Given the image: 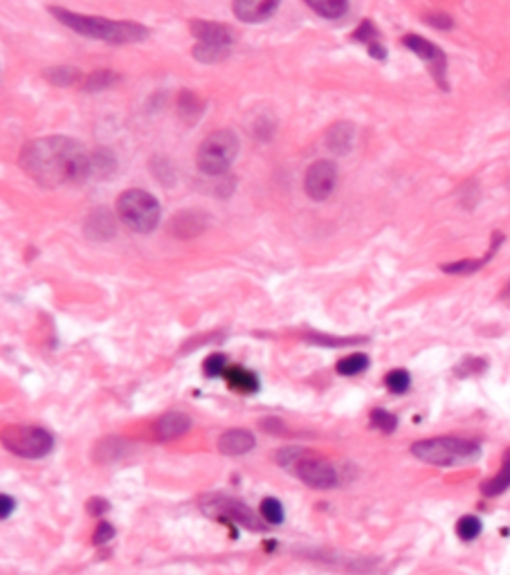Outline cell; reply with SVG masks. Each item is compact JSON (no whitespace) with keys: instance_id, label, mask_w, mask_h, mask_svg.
<instances>
[{"instance_id":"6da1fadb","label":"cell","mask_w":510,"mask_h":575,"mask_svg":"<svg viewBox=\"0 0 510 575\" xmlns=\"http://www.w3.org/2000/svg\"><path fill=\"white\" fill-rule=\"evenodd\" d=\"M19 162L29 178L48 189L79 184L93 175V153H88L81 142L66 136L29 142L20 151Z\"/></svg>"},{"instance_id":"7a4b0ae2","label":"cell","mask_w":510,"mask_h":575,"mask_svg":"<svg viewBox=\"0 0 510 575\" xmlns=\"http://www.w3.org/2000/svg\"><path fill=\"white\" fill-rule=\"evenodd\" d=\"M52 16L57 20L70 27L77 35L88 36L95 41H106L112 45H127V43H140L149 36V29L133 20H111L102 19V16H83L74 14V12L64 10V7H50Z\"/></svg>"},{"instance_id":"3957f363","label":"cell","mask_w":510,"mask_h":575,"mask_svg":"<svg viewBox=\"0 0 510 575\" xmlns=\"http://www.w3.org/2000/svg\"><path fill=\"white\" fill-rule=\"evenodd\" d=\"M412 455L423 463L450 468V465L475 461L482 455V447L475 440L459 439V436H437V439L416 440L412 445Z\"/></svg>"},{"instance_id":"277c9868","label":"cell","mask_w":510,"mask_h":575,"mask_svg":"<svg viewBox=\"0 0 510 575\" xmlns=\"http://www.w3.org/2000/svg\"><path fill=\"white\" fill-rule=\"evenodd\" d=\"M117 216L133 232L149 234L160 222V203L144 189H127L117 198Z\"/></svg>"},{"instance_id":"5b68a950","label":"cell","mask_w":510,"mask_h":575,"mask_svg":"<svg viewBox=\"0 0 510 575\" xmlns=\"http://www.w3.org/2000/svg\"><path fill=\"white\" fill-rule=\"evenodd\" d=\"M238 153V137L232 131H214L205 137L196 153V165L203 174L220 175L232 167Z\"/></svg>"},{"instance_id":"8992f818","label":"cell","mask_w":510,"mask_h":575,"mask_svg":"<svg viewBox=\"0 0 510 575\" xmlns=\"http://www.w3.org/2000/svg\"><path fill=\"white\" fill-rule=\"evenodd\" d=\"M3 445L20 459H43L52 452L54 439L43 427L12 425L3 430Z\"/></svg>"},{"instance_id":"52a82bcc","label":"cell","mask_w":510,"mask_h":575,"mask_svg":"<svg viewBox=\"0 0 510 575\" xmlns=\"http://www.w3.org/2000/svg\"><path fill=\"white\" fill-rule=\"evenodd\" d=\"M403 45L407 50H412L416 57L423 58L425 63H428L429 73H432V77L437 79L438 86L443 88V90H447V77H445V70H447V58H445V52H443L438 45H434L432 41L423 39V36L418 35H407L403 39Z\"/></svg>"},{"instance_id":"ba28073f","label":"cell","mask_w":510,"mask_h":575,"mask_svg":"<svg viewBox=\"0 0 510 575\" xmlns=\"http://www.w3.org/2000/svg\"><path fill=\"white\" fill-rule=\"evenodd\" d=\"M299 481L313 490H328L337 486V472L331 463L315 459V456H299L297 463L292 465Z\"/></svg>"},{"instance_id":"9c48e42d","label":"cell","mask_w":510,"mask_h":575,"mask_svg":"<svg viewBox=\"0 0 510 575\" xmlns=\"http://www.w3.org/2000/svg\"><path fill=\"white\" fill-rule=\"evenodd\" d=\"M337 184V167L331 159H317L308 167L306 178H304V189L313 200L321 203L336 191Z\"/></svg>"},{"instance_id":"30bf717a","label":"cell","mask_w":510,"mask_h":575,"mask_svg":"<svg viewBox=\"0 0 510 575\" xmlns=\"http://www.w3.org/2000/svg\"><path fill=\"white\" fill-rule=\"evenodd\" d=\"M282 0H234L232 12L241 23H263L277 12Z\"/></svg>"},{"instance_id":"8fae6325","label":"cell","mask_w":510,"mask_h":575,"mask_svg":"<svg viewBox=\"0 0 510 575\" xmlns=\"http://www.w3.org/2000/svg\"><path fill=\"white\" fill-rule=\"evenodd\" d=\"M191 35L198 39V43L207 45H225L232 48L234 32L223 23H214V20H191L189 23Z\"/></svg>"},{"instance_id":"7c38bea8","label":"cell","mask_w":510,"mask_h":575,"mask_svg":"<svg viewBox=\"0 0 510 575\" xmlns=\"http://www.w3.org/2000/svg\"><path fill=\"white\" fill-rule=\"evenodd\" d=\"M254 445H257V439H254L252 431L241 430V427L223 431L219 439V450H220V455H225V456L248 455V452L254 450Z\"/></svg>"},{"instance_id":"4fadbf2b","label":"cell","mask_w":510,"mask_h":575,"mask_svg":"<svg viewBox=\"0 0 510 575\" xmlns=\"http://www.w3.org/2000/svg\"><path fill=\"white\" fill-rule=\"evenodd\" d=\"M115 218H112V214L106 207L95 209L86 218V225H83L86 237L93 238V241H108V238L115 237Z\"/></svg>"},{"instance_id":"5bb4252c","label":"cell","mask_w":510,"mask_h":575,"mask_svg":"<svg viewBox=\"0 0 510 575\" xmlns=\"http://www.w3.org/2000/svg\"><path fill=\"white\" fill-rule=\"evenodd\" d=\"M191 427V418L182 411H166L158 418L156 425V434L160 440H174L180 439L182 434H187Z\"/></svg>"},{"instance_id":"9a60e30c","label":"cell","mask_w":510,"mask_h":575,"mask_svg":"<svg viewBox=\"0 0 510 575\" xmlns=\"http://www.w3.org/2000/svg\"><path fill=\"white\" fill-rule=\"evenodd\" d=\"M207 229V216L203 212H180L174 218V228L171 232L178 238H194Z\"/></svg>"},{"instance_id":"2e32d148","label":"cell","mask_w":510,"mask_h":575,"mask_svg":"<svg viewBox=\"0 0 510 575\" xmlns=\"http://www.w3.org/2000/svg\"><path fill=\"white\" fill-rule=\"evenodd\" d=\"M355 140V126L351 121H337L326 133V146L337 155L349 153Z\"/></svg>"},{"instance_id":"e0dca14e","label":"cell","mask_w":510,"mask_h":575,"mask_svg":"<svg viewBox=\"0 0 510 575\" xmlns=\"http://www.w3.org/2000/svg\"><path fill=\"white\" fill-rule=\"evenodd\" d=\"M501 241H504V237H501V234H495V237H492L491 250L486 252V257H482V259H463V261L445 263V266H441V270L447 272V275H472V272H476L479 268H483L488 261H491L492 257H495V252L499 250Z\"/></svg>"},{"instance_id":"ac0fdd59","label":"cell","mask_w":510,"mask_h":575,"mask_svg":"<svg viewBox=\"0 0 510 575\" xmlns=\"http://www.w3.org/2000/svg\"><path fill=\"white\" fill-rule=\"evenodd\" d=\"M175 106H178L180 120L185 121V124H189V126H194L196 121L200 120V115H203V111H205L203 99H200L198 95H196V92H189V90L180 92Z\"/></svg>"},{"instance_id":"d6986e66","label":"cell","mask_w":510,"mask_h":575,"mask_svg":"<svg viewBox=\"0 0 510 575\" xmlns=\"http://www.w3.org/2000/svg\"><path fill=\"white\" fill-rule=\"evenodd\" d=\"M225 380H228V385L232 389H236V392L241 393H257L259 392V377L254 376L252 371H248V369L243 367H228L225 369Z\"/></svg>"},{"instance_id":"ffe728a7","label":"cell","mask_w":510,"mask_h":575,"mask_svg":"<svg viewBox=\"0 0 510 575\" xmlns=\"http://www.w3.org/2000/svg\"><path fill=\"white\" fill-rule=\"evenodd\" d=\"M508 488H510V450L504 455L499 472H497L492 478H488V481H483L482 493L486 494V497H499V494H504Z\"/></svg>"},{"instance_id":"44dd1931","label":"cell","mask_w":510,"mask_h":575,"mask_svg":"<svg viewBox=\"0 0 510 575\" xmlns=\"http://www.w3.org/2000/svg\"><path fill=\"white\" fill-rule=\"evenodd\" d=\"M304 3L324 19H342L349 10V0H304Z\"/></svg>"},{"instance_id":"7402d4cb","label":"cell","mask_w":510,"mask_h":575,"mask_svg":"<svg viewBox=\"0 0 510 575\" xmlns=\"http://www.w3.org/2000/svg\"><path fill=\"white\" fill-rule=\"evenodd\" d=\"M120 74L112 73V70H95L93 74H88L83 79V90L86 92H99V90H108V88L115 86L120 82Z\"/></svg>"},{"instance_id":"603a6c76","label":"cell","mask_w":510,"mask_h":575,"mask_svg":"<svg viewBox=\"0 0 510 575\" xmlns=\"http://www.w3.org/2000/svg\"><path fill=\"white\" fill-rule=\"evenodd\" d=\"M43 77L48 79L52 86H74L81 79V73L73 66H54L43 73Z\"/></svg>"},{"instance_id":"cb8c5ba5","label":"cell","mask_w":510,"mask_h":575,"mask_svg":"<svg viewBox=\"0 0 510 575\" xmlns=\"http://www.w3.org/2000/svg\"><path fill=\"white\" fill-rule=\"evenodd\" d=\"M223 510L229 519H238V524H243V526H248V528H259L257 517L252 515V510L245 506H241L238 501L228 499V501H223Z\"/></svg>"},{"instance_id":"d4e9b609","label":"cell","mask_w":510,"mask_h":575,"mask_svg":"<svg viewBox=\"0 0 510 575\" xmlns=\"http://www.w3.org/2000/svg\"><path fill=\"white\" fill-rule=\"evenodd\" d=\"M229 50L225 45H207V43H198L194 48V58L200 63H219L223 58L229 57Z\"/></svg>"},{"instance_id":"484cf974","label":"cell","mask_w":510,"mask_h":575,"mask_svg":"<svg viewBox=\"0 0 510 575\" xmlns=\"http://www.w3.org/2000/svg\"><path fill=\"white\" fill-rule=\"evenodd\" d=\"M369 369V358L365 354H351L337 362V373L340 376H358V373Z\"/></svg>"},{"instance_id":"4316f807","label":"cell","mask_w":510,"mask_h":575,"mask_svg":"<svg viewBox=\"0 0 510 575\" xmlns=\"http://www.w3.org/2000/svg\"><path fill=\"white\" fill-rule=\"evenodd\" d=\"M482 531H483L482 519L475 517V515H466V517H461L457 522V535L461 537L463 541L476 540V537L482 535Z\"/></svg>"},{"instance_id":"83f0119b","label":"cell","mask_w":510,"mask_h":575,"mask_svg":"<svg viewBox=\"0 0 510 575\" xmlns=\"http://www.w3.org/2000/svg\"><path fill=\"white\" fill-rule=\"evenodd\" d=\"M384 385H387L389 392L400 396V393H405L409 389L412 377H409V373L405 371V369H394V371H389L387 376H384Z\"/></svg>"},{"instance_id":"f1b7e54d","label":"cell","mask_w":510,"mask_h":575,"mask_svg":"<svg viewBox=\"0 0 510 575\" xmlns=\"http://www.w3.org/2000/svg\"><path fill=\"white\" fill-rule=\"evenodd\" d=\"M371 427L384 431V434H391L398 427V418L387 409H374L371 411Z\"/></svg>"},{"instance_id":"f546056e","label":"cell","mask_w":510,"mask_h":575,"mask_svg":"<svg viewBox=\"0 0 510 575\" xmlns=\"http://www.w3.org/2000/svg\"><path fill=\"white\" fill-rule=\"evenodd\" d=\"M261 515H263V519H266L267 524H273V526L282 524L283 517H286V515H283L282 501H279V499H274V497L263 499V501H261Z\"/></svg>"},{"instance_id":"4dcf8cb0","label":"cell","mask_w":510,"mask_h":575,"mask_svg":"<svg viewBox=\"0 0 510 575\" xmlns=\"http://www.w3.org/2000/svg\"><path fill=\"white\" fill-rule=\"evenodd\" d=\"M115 169V158L108 149H99L93 153V175H111Z\"/></svg>"},{"instance_id":"1f68e13d","label":"cell","mask_w":510,"mask_h":575,"mask_svg":"<svg viewBox=\"0 0 510 575\" xmlns=\"http://www.w3.org/2000/svg\"><path fill=\"white\" fill-rule=\"evenodd\" d=\"M308 342L311 344H321V346H349V344H359L365 342V338H326V335H308Z\"/></svg>"},{"instance_id":"d6a6232c","label":"cell","mask_w":510,"mask_h":575,"mask_svg":"<svg viewBox=\"0 0 510 575\" xmlns=\"http://www.w3.org/2000/svg\"><path fill=\"white\" fill-rule=\"evenodd\" d=\"M353 39L355 41H362V43L367 45V48H369V45H374V43H380V36H378V29H375V25L371 23V20H365V23H359V27L355 29V35H353Z\"/></svg>"},{"instance_id":"836d02e7","label":"cell","mask_w":510,"mask_h":575,"mask_svg":"<svg viewBox=\"0 0 510 575\" xmlns=\"http://www.w3.org/2000/svg\"><path fill=\"white\" fill-rule=\"evenodd\" d=\"M203 369H205V376L220 377V376H225V369H228V360H225V355H220V354L209 355V358L205 360Z\"/></svg>"},{"instance_id":"e575fe53","label":"cell","mask_w":510,"mask_h":575,"mask_svg":"<svg viewBox=\"0 0 510 575\" xmlns=\"http://www.w3.org/2000/svg\"><path fill=\"white\" fill-rule=\"evenodd\" d=\"M483 369H486V360H479V358H466L461 364L457 367V373L459 376H470V373H482Z\"/></svg>"},{"instance_id":"d590c367","label":"cell","mask_w":510,"mask_h":575,"mask_svg":"<svg viewBox=\"0 0 510 575\" xmlns=\"http://www.w3.org/2000/svg\"><path fill=\"white\" fill-rule=\"evenodd\" d=\"M112 537H115V528H112V524H108V522H99V526H97V531H95V535H93V544L95 547H102V544H106V541H111Z\"/></svg>"},{"instance_id":"8d00e7d4","label":"cell","mask_w":510,"mask_h":575,"mask_svg":"<svg viewBox=\"0 0 510 575\" xmlns=\"http://www.w3.org/2000/svg\"><path fill=\"white\" fill-rule=\"evenodd\" d=\"M108 501L106 499H90V501H88V513L93 515V517H102L104 513H108Z\"/></svg>"},{"instance_id":"74e56055","label":"cell","mask_w":510,"mask_h":575,"mask_svg":"<svg viewBox=\"0 0 510 575\" xmlns=\"http://www.w3.org/2000/svg\"><path fill=\"white\" fill-rule=\"evenodd\" d=\"M425 20H428L432 27H438V29H450L452 27V19L447 14H432V16H425Z\"/></svg>"},{"instance_id":"f35d334b","label":"cell","mask_w":510,"mask_h":575,"mask_svg":"<svg viewBox=\"0 0 510 575\" xmlns=\"http://www.w3.org/2000/svg\"><path fill=\"white\" fill-rule=\"evenodd\" d=\"M0 503H3V510H0V517L7 519V517H10L12 513H14L16 501H14V499L10 497V494H3V497H0Z\"/></svg>"},{"instance_id":"ab89813d","label":"cell","mask_w":510,"mask_h":575,"mask_svg":"<svg viewBox=\"0 0 510 575\" xmlns=\"http://www.w3.org/2000/svg\"><path fill=\"white\" fill-rule=\"evenodd\" d=\"M501 295H504L506 299H510V281H508V284H506V288H504V292H501Z\"/></svg>"}]
</instances>
